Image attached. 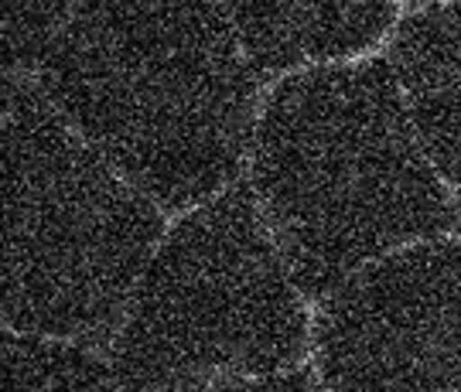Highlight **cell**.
I'll use <instances>...</instances> for the list:
<instances>
[{
	"label": "cell",
	"mask_w": 461,
	"mask_h": 392,
	"mask_svg": "<svg viewBox=\"0 0 461 392\" xmlns=\"http://www.w3.org/2000/svg\"><path fill=\"white\" fill-rule=\"evenodd\" d=\"M393 66L438 174L461 201V7L411 14L396 28Z\"/></svg>",
	"instance_id": "7"
},
{
	"label": "cell",
	"mask_w": 461,
	"mask_h": 392,
	"mask_svg": "<svg viewBox=\"0 0 461 392\" xmlns=\"http://www.w3.org/2000/svg\"><path fill=\"white\" fill-rule=\"evenodd\" d=\"M161 215L66 123L11 89L4 116V314L24 334L103 344L133 300Z\"/></svg>",
	"instance_id": "3"
},
{
	"label": "cell",
	"mask_w": 461,
	"mask_h": 392,
	"mask_svg": "<svg viewBox=\"0 0 461 392\" xmlns=\"http://www.w3.org/2000/svg\"><path fill=\"white\" fill-rule=\"evenodd\" d=\"M308 317L247 184L202 205L137 283L113 369L131 392H195L301 361Z\"/></svg>",
	"instance_id": "4"
},
{
	"label": "cell",
	"mask_w": 461,
	"mask_h": 392,
	"mask_svg": "<svg viewBox=\"0 0 461 392\" xmlns=\"http://www.w3.org/2000/svg\"><path fill=\"white\" fill-rule=\"evenodd\" d=\"M329 392H461V243H424L348 280L314 327Z\"/></svg>",
	"instance_id": "5"
},
{
	"label": "cell",
	"mask_w": 461,
	"mask_h": 392,
	"mask_svg": "<svg viewBox=\"0 0 461 392\" xmlns=\"http://www.w3.org/2000/svg\"><path fill=\"white\" fill-rule=\"evenodd\" d=\"M253 188L308 297L455 222L386 62L280 82L253 140Z\"/></svg>",
	"instance_id": "2"
},
{
	"label": "cell",
	"mask_w": 461,
	"mask_h": 392,
	"mask_svg": "<svg viewBox=\"0 0 461 392\" xmlns=\"http://www.w3.org/2000/svg\"><path fill=\"white\" fill-rule=\"evenodd\" d=\"M264 72L346 58L393 21V0H215Z\"/></svg>",
	"instance_id": "6"
},
{
	"label": "cell",
	"mask_w": 461,
	"mask_h": 392,
	"mask_svg": "<svg viewBox=\"0 0 461 392\" xmlns=\"http://www.w3.org/2000/svg\"><path fill=\"white\" fill-rule=\"evenodd\" d=\"M72 0H4V45L7 68H32L55 45V28L62 24Z\"/></svg>",
	"instance_id": "9"
},
{
	"label": "cell",
	"mask_w": 461,
	"mask_h": 392,
	"mask_svg": "<svg viewBox=\"0 0 461 392\" xmlns=\"http://www.w3.org/2000/svg\"><path fill=\"white\" fill-rule=\"evenodd\" d=\"M4 392H131L116 369L76 344L7 338Z\"/></svg>",
	"instance_id": "8"
},
{
	"label": "cell",
	"mask_w": 461,
	"mask_h": 392,
	"mask_svg": "<svg viewBox=\"0 0 461 392\" xmlns=\"http://www.w3.org/2000/svg\"><path fill=\"white\" fill-rule=\"evenodd\" d=\"M41 89L99 157L167 209L236 174L257 102L215 0H83L45 55Z\"/></svg>",
	"instance_id": "1"
},
{
	"label": "cell",
	"mask_w": 461,
	"mask_h": 392,
	"mask_svg": "<svg viewBox=\"0 0 461 392\" xmlns=\"http://www.w3.org/2000/svg\"><path fill=\"white\" fill-rule=\"evenodd\" d=\"M195 392H321L304 372H291V376H257V379H232V382H219V386H205Z\"/></svg>",
	"instance_id": "10"
}]
</instances>
